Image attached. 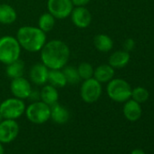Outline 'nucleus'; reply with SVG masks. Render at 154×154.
Wrapping results in <instances>:
<instances>
[{"instance_id":"nucleus-1","label":"nucleus","mask_w":154,"mask_h":154,"mask_svg":"<svg viewBox=\"0 0 154 154\" xmlns=\"http://www.w3.org/2000/svg\"><path fill=\"white\" fill-rule=\"evenodd\" d=\"M70 48L59 39L46 42L40 51V59L49 69H63L70 59Z\"/></svg>"},{"instance_id":"nucleus-2","label":"nucleus","mask_w":154,"mask_h":154,"mask_svg":"<svg viewBox=\"0 0 154 154\" xmlns=\"http://www.w3.org/2000/svg\"><path fill=\"white\" fill-rule=\"evenodd\" d=\"M16 37L21 48L30 53L40 52L46 43V34L38 26H21L17 30Z\"/></svg>"},{"instance_id":"nucleus-3","label":"nucleus","mask_w":154,"mask_h":154,"mask_svg":"<svg viewBox=\"0 0 154 154\" xmlns=\"http://www.w3.org/2000/svg\"><path fill=\"white\" fill-rule=\"evenodd\" d=\"M21 50L17 37L13 35L0 37V63L7 65L20 59Z\"/></svg>"},{"instance_id":"nucleus-4","label":"nucleus","mask_w":154,"mask_h":154,"mask_svg":"<svg viewBox=\"0 0 154 154\" xmlns=\"http://www.w3.org/2000/svg\"><path fill=\"white\" fill-rule=\"evenodd\" d=\"M25 114L27 120L35 124H43L50 120L51 107L42 101L32 102L26 107Z\"/></svg>"},{"instance_id":"nucleus-5","label":"nucleus","mask_w":154,"mask_h":154,"mask_svg":"<svg viewBox=\"0 0 154 154\" xmlns=\"http://www.w3.org/2000/svg\"><path fill=\"white\" fill-rule=\"evenodd\" d=\"M107 94L114 102L124 103L131 98V85L123 79H112L107 85Z\"/></svg>"},{"instance_id":"nucleus-6","label":"nucleus","mask_w":154,"mask_h":154,"mask_svg":"<svg viewBox=\"0 0 154 154\" xmlns=\"http://www.w3.org/2000/svg\"><path fill=\"white\" fill-rule=\"evenodd\" d=\"M26 111V104L23 100L11 97L0 103V115L4 119L17 120L20 118Z\"/></svg>"},{"instance_id":"nucleus-7","label":"nucleus","mask_w":154,"mask_h":154,"mask_svg":"<svg viewBox=\"0 0 154 154\" xmlns=\"http://www.w3.org/2000/svg\"><path fill=\"white\" fill-rule=\"evenodd\" d=\"M103 93L102 84L94 77L84 80L80 88V96L86 103H94L99 100Z\"/></svg>"},{"instance_id":"nucleus-8","label":"nucleus","mask_w":154,"mask_h":154,"mask_svg":"<svg viewBox=\"0 0 154 154\" xmlns=\"http://www.w3.org/2000/svg\"><path fill=\"white\" fill-rule=\"evenodd\" d=\"M73 8L71 0H47L48 12L55 19H65L69 17Z\"/></svg>"},{"instance_id":"nucleus-9","label":"nucleus","mask_w":154,"mask_h":154,"mask_svg":"<svg viewBox=\"0 0 154 154\" xmlns=\"http://www.w3.org/2000/svg\"><path fill=\"white\" fill-rule=\"evenodd\" d=\"M19 133V125L16 120L4 119L0 122V142H12Z\"/></svg>"},{"instance_id":"nucleus-10","label":"nucleus","mask_w":154,"mask_h":154,"mask_svg":"<svg viewBox=\"0 0 154 154\" xmlns=\"http://www.w3.org/2000/svg\"><path fill=\"white\" fill-rule=\"evenodd\" d=\"M10 91L14 97L25 100L28 99L32 92V86L30 82L24 76H22L12 79L10 83Z\"/></svg>"},{"instance_id":"nucleus-11","label":"nucleus","mask_w":154,"mask_h":154,"mask_svg":"<svg viewBox=\"0 0 154 154\" xmlns=\"http://www.w3.org/2000/svg\"><path fill=\"white\" fill-rule=\"evenodd\" d=\"M70 17L72 24L81 29L88 27L92 23V14L85 7H74Z\"/></svg>"},{"instance_id":"nucleus-12","label":"nucleus","mask_w":154,"mask_h":154,"mask_svg":"<svg viewBox=\"0 0 154 154\" xmlns=\"http://www.w3.org/2000/svg\"><path fill=\"white\" fill-rule=\"evenodd\" d=\"M49 68H47L43 63H37L31 66L29 70L30 81L36 85L43 86L47 83Z\"/></svg>"},{"instance_id":"nucleus-13","label":"nucleus","mask_w":154,"mask_h":154,"mask_svg":"<svg viewBox=\"0 0 154 154\" xmlns=\"http://www.w3.org/2000/svg\"><path fill=\"white\" fill-rule=\"evenodd\" d=\"M142 111L139 103L134 100H128L123 106V114L125 118L130 122L138 121L141 116Z\"/></svg>"},{"instance_id":"nucleus-14","label":"nucleus","mask_w":154,"mask_h":154,"mask_svg":"<svg viewBox=\"0 0 154 154\" xmlns=\"http://www.w3.org/2000/svg\"><path fill=\"white\" fill-rule=\"evenodd\" d=\"M50 107H51L50 119H52L54 122L57 124H64L69 121L70 112L64 106L56 103Z\"/></svg>"},{"instance_id":"nucleus-15","label":"nucleus","mask_w":154,"mask_h":154,"mask_svg":"<svg viewBox=\"0 0 154 154\" xmlns=\"http://www.w3.org/2000/svg\"><path fill=\"white\" fill-rule=\"evenodd\" d=\"M59 92L58 89L51 85H45L40 91V101L52 106L53 104L58 103Z\"/></svg>"},{"instance_id":"nucleus-16","label":"nucleus","mask_w":154,"mask_h":154,"mask_svg":"<svg viewBox=\"0 0 154 154\" xmlns=\"http://www.w3.org/2000/svg\"><path fill=\"white\" fill-rule=\"evenodd\" d=\"M113 76L114 68H112L110 64H101L97 66L94 72V78L101 84L110 82L113 79Z\"/></svg>"},{"instance_id":"nucleus-17","label":"nucleus","mask_w":154,"mask_h":154,"mask_svg":"<svg viewBox=\"0 0 154 154\" xmlns=\"http://www.w3.org/2000/svg\"><path fill=\"white\" fill-rule=\"evenodd\" d=\"M17 18L16 9L8 4H0V24L12 25Z\"/></svg>"},{"instance_id":"nucleus-18","label":"nucleus","mask_w":154,"mask_h":154,"mask_svg":"<svg viewBox=\"0 0 154 154\" xmlns=\"http://www.w3.org/2000/svg\"><path fill=\"white\" fill-rule=\"evenodd\" d=\"M130 61V54L126 51H116L111 54L109 57V64L112 68H123Z\"/></svg>"},{"instance_id":"nucleus-19","label":"nucleus","mask_w":154,"mask_h":154,"mask_svg":"<svg viewBox=\"0 0 154 154\" xmlns=\"http://www.w3.org/2000/svg\"><path fill=\"white\" fill-rule=\"evenodd\" d=\"M47 83L57 89L63 88L67 82L62 69H49Z\"/></svg>"},{"instance_id":"nucleus-20","label":"nucleus","mask_w":154,"mask_h":154,"mask_svg":"<svg viewBox=\"0 0 154 154\" xmlns=\"http://www.w3.org/2000/svg\"><path fill=\"white\" fill-rule=\"evenodd\" d=\"M94 45L99 52L107 53L112 49L113 42L109 35L104 34H99L94 36Z\"/></svg>"},{"instance_id":"nucleus-21","label":"nucleus","mask_w":154,"mask_h":154,"mask_svg":"<svg viewBox=\"0 0 154 154\" xmlns=\"http://www.w3.org/2000/svg\"><path fill=\"white\" fill-rule=\"evenodd\" d=\"M24 72H25V63L21 59H18L11 63L7 64L6 73L11 79L24 76Z\"/></svg>"},{"instance_id":"nucleus-22","label":"nucleus","mask_w":154,"mask_h":154,"mask_svg":"<svg viewBox=\"0 0 154 154\" xmlns=\"http://www.w3.org/2000/svg\"><path fill=\"white\" fill-rule=\"evenodd\" d=\"M55 25V18L49 13H44L38 18V27L45 34L52 31Z\"/></svg>"},{"instance_id":"nucleus-23","label":"nucleus","mask_w":154,"mask_h":154,"mask_svg":"<svg viewBox=\"0 0 154 154\" xmlns=\"http://www.w3.org/2000/svg\"><path fill=\"white\" fill-rule=\"evenodd\" d=\"M62 71L65 76L67 84H69V85H77V84H79L80 81L82 80L76 67L66 64L62 69Z\"/></svg>"},{"instance_id":"nucleus-24","label":"nucleus","mask_w":154,"mask_h":154,"mask_svg":"<svg viewBox=\"0 0 154 154\" xmlns=\"http://www.w3.org/2000/svg\"><path fill=\"white\" fill-rule=\"evenodd\" d=\"M76 68H77V71H78V73H79L82 80L90 79L92 77H94V68L93 67V65L90 63L83 62V63H79Z\"/></svg>"},{"instance_id":"nucleus-25","label":"nucleus","mask_w":154,"mask_h":154,"mask_svg":"<svg viewBox=\"0 0 154 154\" xmlns=\"http://www.w3.org/2000/svg\"><path fill=\"white\" fill-rule=\"evenodd\" d=\"M149 94L148 90L143 87H136L135 89L131 90V97L132 98V100H134L135 102L139 103H145L149 99Z\"/></svg>"},{"instance_id":"nucleus-26","label":"nucleus","mask_w":154,"mask_h":154,"mask_svg":"<svg viewBox=\"0 0 154 154\" xmlns=\"http://www.w3.org/2000/svg\"><path fill=\"white\" fill-rule=\"evenodd\" d=\"M134 45H135V42H134L132 39H131V38L126 39V40L124 41V43H123V48H124V51H126V52H130V51H131V50L134 48Z\"/></svg>"},{"instance_id":"nucleus-27","label":"nucleus","mask_w":154,"mask_h":154,"mask_svg":"<svg viewBox=\"0 0 154 154\" xmlns=\"http://www.w3.org/2000/svg\"><path fill=\"white\" fill-rule=\"evenodd\" d=\"M73 7H85L89 4L90 0H71Z\"/></svg>"},{"instance_id":"nucleus-28","label":"nucleus","mask_w":154,"mask_h":154,"mask_svg":"<svg viewBox=\"0 0 154 154\" xmlns=\"http://www.w3.org/2000/svg\"><path fill=\"white\" fill-rule=\"evenodd\" d=\"M29 100H31L32 102H36V101H39L40 100V92H36V91H33L31 92L29 97H28Z\"/></svg>"},{"instance_id":"nucleus-29","label":"nucleus","mask_w":154,"mask_h":154,"mask_svg":"<svg viewBox=\"0 0 154 154\" xmlns=\"http://www.w3.org/2000/svg\"><path fill=\"white\" fill-rule=\"evenodd\" d=\"M131 154H145V152L140 149H135L131 151Z\"/></svg>"},{"instance_id":"nucleus-30","label":"nucleus","mask_w":154,"mask_h":154,"mask_svg":"<svg viewBox=\"0 0 154 154\" xmlns=\"http://www.w3.org/2000/svg\"><path fill=\"white\" fill-rule=\"evenodd\" d=\"M5 153V150H4V146H3V143L0 142V154H4Z\"/></svg>"},{"instance_id":"nucleus-31","label":"nucleus","mask_w":154,"mask_h":154,"mask_svg":"<svg viewBox=\"0 0 154 154\" xmlns=\"http://www.w3.org/2000/svg\"><path fill=\"white\" fill-rule=\"evenodd\" d=\"M3 120H4V118H3V117H2L1 115H0V122H2Z\"/></svg>"},{"instance_id":"nucleus-32","label":"nucleus","mask_w":154,"mask_h":154,"mask_svg":"<svg viewBox=\"0 0 154 154\" xmlns=\"http://www.w3.org/2000/svg\"><path fill=\"white\" fill-rule=\"evenodd\" d=\"M68 154H71V153H68Z\"/></svg>"}]
</instances>
